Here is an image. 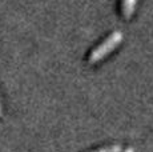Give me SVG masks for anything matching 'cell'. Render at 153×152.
I'll use <instances>...</instances> for the list:
<instances>
[{"instance_id":"cell-1","label":"cell","mask_w":153,"mask_h":152,"mask_svg":"<svg viewBox=\"0 0 153 152\" xmlns=\"http://www.w3.org/2000/svg\"><path fill=\"white\" fill-rule=\"evenodd\" d=\"M121 42H123V32H120V31L112 32L101 44L97 45L92 52H91L89 63L95 64V63H97V61H100L101 59H104V57L107 56V55H109Z\"/></svg>"},{"instance_id":"cell-4","label":"cell","mask_w":153,"mask_h":152,"mask_svg":"<svg viewBox=\"0 0 153 152\" xmlns=\"http://www.w3.org/2000/svg\"><path fill=\"white\" fill-rule=\"evenodd\" d=\"M124 152H134V150H133V148H132V147H128V148H126V150H125Z\"/></svg>"},{"instance_id":"cell-5","label":"cell","mask_w":153,"mask_h":152,"mask_svg":"<svg viewBox=\"0 0 153 152\" xmlns=\"http://www.w3.org/2000/svg\"><path fill=\"white\" fill-rule=\"evenodd\" d=\"M0 116H1V104H0Z\"/></svg>"},{"instance_id":"cell-2","label":"cell","mask_w":153,"mask_h":152,"mask_svg":"<svg viewBox=\"0 0 153 152\" xmlns=\"http://www.w3.org/2000/svg\"><path fill=\"white\" fill-rule=\"evenodd\" d=\"M137 0H123V15L125 19H129L136 10Z\"/></svg>"},{"instance_id":"cell-3","label":"cell","mask_w":153,"mask_h":152,"mask_svg":"<svg viewBox=\"0 0 153 152\" xmlns=\"http://www.w3.org/2000/svg\"><path fill=\"white\" fill-rule=\"evenodd\" d=\"M95 152H121V145L116 144V145H112V147H108V148H102V150H99Z\"/></svg>"}]
</instances>
